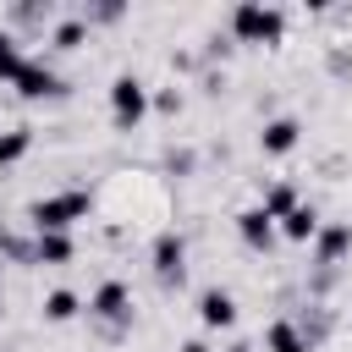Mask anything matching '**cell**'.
Listing matches in <instances>:
<instances>
[{
	"instance_id": "1",
	"label": "cell",
	"mask_w": 352,
	"mask_h": 352,
	"mask_svg": "<svg viewBox=\"0 0 352 352\" xmlns=\"http://www.w3.org/2000/svg\"><path fill=\"white\" fill-rule=\"evenodd\" d=\"M88 214H94V198H88L82 187H66V192H50V198L28 204V226H33V231H72V226L88 220Z\"/></svg>"
},
{
	"instance_id": "12",
	"label": "cell",
	"mask_w": 352,
	"mask_h": 352,
	"mask_svg": "<svg viewBox=\"0 0 352 352\" xmlns=\"http://www.w3.org/2000/svg\"><path fill=\"white\" fill-rule=\"evenodd\" d=\"M319 226H324V220H319V209H314V204H297V209L280 220V236H286V242H314V236H319Z\"/></svg>"
},
{
	"instance_id": "9",
	"label": "cell",
	"mask_w": 352,
	"mask_h": 352,
	"mask_svg": "<svg viewBox=\"0 0 352 352\" xmlns=\"http://www.w3.org/2000/svg\"><path fill=\"white\" fill-rule=\"evenodd\" d=\"M297 138H302L297 116H275V121H264V132H258V148H264V154H292V148H297Z\"/></svg>"
},
{
	"instance_id": "16",
	"label": "cell",
	"mask_w": 352,
	"mask_h": 352,
	"mask_svg": "<svg viewBox=\"0 0 352 352\" xmlns=\"http://www.w3.org/2000/svg\"><path fill=\"white\" fill-rule=\"evenodd\" d=\"M77 308H82V302H77V292H66V286L44 297V319H50V324H66V319H77Z\"/></svg>"
},
{
	"instance_id": "10",
	"label": "cell",
	"mask_w": 352,
	"mask_h": 352,
	"mask_svg": "<svg viewBox=\"0 0 352 352\" xmlns=\"http://www.w3.org/2000/svg\"><path fill=\"white\" fill-rule=\"evenodd\" d=\"M236 236H242L253 253H264V248L275 242V220H270V214L253 204V209H242V214H236Z\"/></svg>"
},
{
	"instance_id": "2",
	"label": "cell",
	"mask_w": 352,
	"mask_h": 352,
	"mask_svg": "<svg viewBox=\"0 0 352 352\" xmlns=\"http://www.w3.org/2000/svg\"><path fill=\"white\" fill-rule=\"evenodd\" d=\"M231 33H236L242 44H280L286 16H280L275 6H264V0H242V6L231 11Z\"/></svg>"
},
{
	"instance_id": "13",
	"label": "cell",
	"mask_w": 352,
	"mask_h": 352,
	"mask_svg": "<svg viewBox=\"0 0 352 352\" xmlns=\"http://www.w3.org/2000/svg\"><path fill=\"white\" fill-rule=\"evenodd\" d=\"M66 258H72L66 231H33V264H66Z\"/></svg>"
},
{
	"instance_id": "8",
	"label": "cell",
	"mask_w": 352,
	"mask_h": 352,
	"mask_svg": "<svg viewBox=\"0 0 352 352\" xmlns=\"http://www.w3.org/2000/svg\"><path fill=\"white\" fill-rule=\"evenodd\" d=\"M341 253H352V220L319 226V236H314V258H319V264H341Z\"/></svg>"
},
{
	"instance_id": "5",
	"label": "cell",
	"mask_w": 352,
	"mask_h": 352,
	"mask_svg": "<svg viewBox=\"0 0 352 352\" xmlns=\"http://www.w3.org/2000/svg\"><path fill=\"white\" fill-rule=\"evenodd\" d=\"M11 88H16L22 99H55V94H66V82H60L44 60H22V72L11 77Z\"/></svg>"
},
{
	"instance_id": "17",
	"label": "cell",
	"mask_w": 352,
	"mask_h": 352,
	"mask_svg": "<svg viewBox=\"0 0 352 352\" xmlns=\"http://www.w3.org/2000/svg\"><path fill=\"white\" fill-rule=\"evenodd\" d=\"M28 148H33V126H11V132H0V165H16Z\"/></svg>"
},
{
	"instance_id": "21",
	"label": "cell",
	"mask_w": 352,
	"mask_h": 352,
	"mask_svg": "<svg viewBox=\"0 0 352 352\" xmlns=\"http://www.w3.org/2000/svg\"><path fill=\"white\" fill-rule=\"evenodd\" d=\"M226 352H258V346H248V341H231V346H226Z\"/></svg>"
},
{
	"instance_id": "4",
	"label": "cell",
	"mask_w": 352,
	"mask_h": 352,
	"mask_svg": "<svg viewBox=\"0 0 352 352\" xmlns=\"http://www.w3.org/2000/svg\"><path fill=\"white\" fill-rule=\"evenodd\" d=\"M148 258H154V275H160L165 286H182V275H187V242H182L176 231H160L154 248H148Z\"/></svg>"
},
{
	"instance_id": "14",
	"label": "cell",
	"mask_w": 352,
	"mask_h": 352,
	"mask_svg": "<svg viewBox=\"0 0 352 352\" xmlns=\"http://www.w3.org/2000/svg\"><path fill=\"white\" fill-rule=\"evenodd\" d=\"M258 209H264L270 220H286V214L297 209V187H292V182H275V187L264 192V204H258Z\"/></svg>"
},
{
	"instance_id": "11",
	"label": "cell",
	"mask_w": 352,
	"mask_h": 352,
	"mask_svg": "<svg viewBox=\"0 0 352 352\" xmlns=\"http://www.w3.org/2000/svg\"><path fill=\"white\" fill-rule=\"evenodd\" d=\"M264 352H308V330L297 319H275L264 330Z\"/></svg>"
},
{
	"instance_id": "7",
	"label": "cell",
	"mask_w": 352,
	"mask_h": 352,
	"mask_svg": "<svg viewBox=\"0 0 352 352\" xmlns=\"http://www.w3.org/2000/svg\"><path fill=\"white\" fill-rule=\"evenodd\" d=\"M198 319H204L209 330H231V324H236V297L220 292V286L198 292Z\"/></svg>"
},
{
	"instance_id": "19",
	"label": "cell",
	"mask_w": 352,
	"mask_h": 352,
	"mask_svg": "<svg viewBox=\"0 0 352 352\" xmlns=\"http://www.w3.org/2000/svg\"><path fill=\"white\" fill-rule=\"evenodd\" d=\"M88 22H121V6H94Z\"/></svg>"
},
{
	"instance_id": "15",
	"label": "cell",
	"mask_w": 352,
	"mask_h": 352,
	"mask_svg": "<svg viewBox=\"0 0 352 352\" xmlns=\"http://www.w3.org/2000/svg\"><path fill=\"white\" fill-rule=\"evenodd\" d=\"M82 38H88V16H66V22H55V33H50L55 50H82Z\"/></svg>"
},
{
	"instance_id": "3",
	"label": "cell",
	"mask_w": 352,
	"mask_h": 352,
	"mask_svg": "<svg viewBox=\"0 0 352 352\" xmlns=\"http://www.w3.org/2000/svg\"><path fill=\"white\" fill-rule=\"evenodd\" d=\"M110 116H116L121 132H132V126L148 116V88H143L132 72H121V77L110 82Z\"/></svg>"
},
{
	"instance_id": "18",
	"label": "cell",
	"mask_w": 352,
	"mask_h": 352,
	"mask_svg": "<svg viewBox=\"0 0 352 352\" xmlns=\"http://www.w3.org/2000/svg\"><path fill=\"white\" fill-rule=\"evenodd\" d=\"M22 60H28V55H22V44H16L11 33H0V77H6V82L22 72Z\"/></svg>"
},
{
	"instance_id": "20",
	"label": "cell",
	"mask_w": 352,
	"mask_h": 352,
	"mask_svg": "<svg viewBox=\"0 0 352 352\" xmlns=\"http://www.w3.org/2000/svg\"><path fill=\"white\" fill-rule=\"evenodd\" d=\"M176 352H209V341H182Z\"/></svg>"
},
{
	"instance_id": "6",
	"label": "cell",
	"mask_w": 352,
	"mask_h": 352,
	"mask_svg": "<svg viewBox=\"0 0 352 352\" xmlns=\"http://www.w3.org/2000/svg\"><path fill=\"white\" fill-rule=\"evenodd\" d=\"M88 314L104 319V324H126V319H132V292H126L121 280H104V286L88 297Z\"/></svg>"
}]
</instances>
